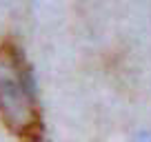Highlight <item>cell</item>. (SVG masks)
<instances>
[{"mask_svg": "<svg viewBox=\"0 0 151 142\" xmlns=\"http://www.w3.org/2000/svg\"><path fill=\"white\" fill-rule=\"evenodd\" d=\"M0 122L18 142H42L45 138L31 67L14 38L0 42Z\"/></svg>", "mask_w": 151, "mask_h": 142, "instance_id": "6da1fadb", "label": "cell"}]
</instances>
